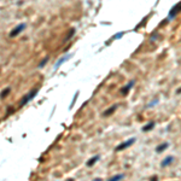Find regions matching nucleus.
<instances>
[{
	"label": "nucleus",
	"instance_id": "nucleus-12",
	"mask_svg": "<svg viewBox=\"0 0 181 181\" xmlns=\"http://www.w3.org/2000/svg\"><path fill=\"white\" fill-rule=\"evenodd\" d=\"M11 92V88L10 87H8V88H5L4 91H3V92L2 93H0V98H2V99H4V98H6L8 96H9V93Z\"/></svg>",
	"mask_w": 181,
	"mask_h": 181
},
{
	"label": "nucleus",
	"instance_id": "nucleus-13",
	"mask_svg": "<svg viewBox=\"0 0 181 181\" xmlns=\"http://www.w3.org/2000/svg\"><path fill=\"white\" fill-rule=\"evenodd\" d=\"M122 179H123V175L122 174H117V175L110 177V181H117V180H122Z\"/></svg>",
	"mask_w": 181,
	"mask_h": 181
},
{
	"label": "nucleus",
	"instance_id": "nucleus-14",
	"mask_svg": "<svg viewBox=\"0 0 181 181\" xmlns=\"http://www.w3.org/2000/svg\"><path fill=\"white\" fill-rule=\"evenodd\" d=\"M47 62H48V57H46V58H45L42 62H40V64H39V68H40V69H41V68H44V66H45V64H46Z\"/></svg>",
	"mask_w": 181,
	"mask_h": 181
},
{
	"label": "nucleus",
	"instance_id": "nucleus-11",
	"mask_svg": "<svg viewBox=\"0 0 181 181\" xmlns=\"http://www.w3.org/2000/svg\"><path fill=\"white\" fill-rule=\"evenodd\" d=\"M169 147V144L168 143H163V144H161V145H158L157 147H156V151L158 152V153H161V152H163L164 150H167Z\"/></svg>",
	"mask_w": 181,
	"mask_h": 181
},
{
	"label": "nucleus",
	"instance_id": "nucleus-5",
	"mask_svg": "<svg viewBox=\"0 0 181 181\" xmlns=\"http://www.w3.org/2000/svg\"><path fill=\"white\" fill-rule=\"evenodd\" d=\"M134 83H135V80H132V81H130L128 84H126V86H124V87L121 89V94H122V96H127V94H128V92H129V91L133 88Z\"/></svg>",
	"mask_w": 181,
	"mask_h": 181
},
{
	"label": "nucleus",
	"instance_id": "nucleus-4",
	"mask_svg": "<svg viewBox=\"0 0 181 181\" xmlns=\"http://www.w3.org/2000/svg\"><path fill=\"white\" fill-rule=\"evenodd\" d=\"M26 29V23H21V24H18L16 28H14L11 32H10V38H15V36H17L21 32H23Z\"/></svg>",
	"mask_w": 181,
	"mask_h": 181
},
{
	"label": "nucleus",
	"instance_id": "nucleus-15",
	"mask_svg": "<svg viewBox=\"0 0 181 181\" xmlns=\"http://www.w3.org/2000/svg\"><path fill=\"white\" fill-rule=\"evenodd\" d=\"M77 96H78V92H76V93H75V96H74V99H72V103L70 104L69 109H72V106H74V104H75V102H76V98H77Z\"/></svg>",
	"mask_w": 181,
	"mask_h": 181
},
{
	"label": "nucleus",
	"instance_id": "nucleus-1",
	"mask_svg": "<svg viewBox=\"0 0 181 181\" xmlns=\"http://www.w3.org/2000/svg\"><path fill=\"white\" fill-rule=\"evenodd\" d=\"M38 92H39V88H35V89H33V91H30V92L27 94V96H24L23 98H22V100H21V103H20V106L22 108V106H24V105H27L32 99H34L35 97H36V94H38Z\"/></svg>",
	"mask_w": 181,
	"mask_h": 181
},
{
	"label": "nucleus",
	"instance_id": "nucleus-16",
	"mask_svg": "<svg viewBox=\"0 0 181 181\" xmlns=\"http://www.w3.org/2000/svg\"><path fill=\"white\" fill-rule=\"evenodd\" d=\"M156 104H158V99L152 100V102H151V104H149V105H147V108H152V106H155Z\"/></svg>",
	"mask_w": 181,
	"mask_h": 181
},
{
	"label": "nucleus",
	"instance_id": "nucleus-10",
	"mask_svg": "<svg viewBox=\"0 0 181 181\" xmlns=\"http://www.w3.org/2000/svg\"><path fill=\"white\" fill-rule=\"evenodd\" d=\"M155 126H156V123H155V122H150V123L145 124V126L141 128V130H143L144 133H146V132H150L151 129H153V128H155Z\"/></svg>",
	"mask_w": 181,
	"mask_h": 181
},
{
	"label": "nucleus",
	"instance_id": "nucleus-8",
	"mask_svg": "<svg viewBox=\"0 0 181 181\" xmlns=\"http://www.w3.org/2000/svg\"><path fill=\"white\" fill-rule=\"evenodd\" d=\"M117 104L116 105H112L111 108H109V109H106L104 112H103V117H108V116H110V115H112L115 111H116V109H117Z\"/></svg>",
	"mask_w": 181,
	"mask_h": 181
},
{
	"label": "nucleus",
	"instance_id": "nucleus-19",
	"mask_svg": "<svg viewBox=\"0 0 181 181\" xmlns=\"http://www.w3.org/2000/svg\"><path fill=\"white\" fill-rule=\"evenodd\" d=\"M151 180H158V177H157V176H153V177H151Z\"/></svg>",
	"mask_w": 181,
	"mask_h": 181
},
{
	"label": "nucleus",
	"instance_id": "nucleus-17",
	"mask_svg": "<svg viewBox=\"0 0 181 181\" xmlns=\"http://www.w3.org/2000/svg\"><path fill=\"white\" fill-rule=\"evenodd\" d=\"M74 34H75V29H71V30H70V33H69V35L66 36V40H69L70 38H72V35H74Z\"/></svg>",
	"mask_w": 181,
	"mask_h": 181
},
{
	"label": "nucleus",
	"instance_id": "nucleus-6",
	"mask_svg": "<svg viewBox=\"0 0 181 181\" xmlns=\"http://www.w3.org/2000/svg\"><path fill=\"white\" fill-rule=\"evenodd\" d=\"M174 159H175V157H174V156H168L167 158H164V159H163V162L161 163V167H162V168L168 167L169 164H171V163L174 162Z\"/></svg>",
	"mask_w": 181,
	"mask_h": 181
},
{
	"label": "nucleus",
	"instance_id": "nucleus-3",
	"mask_svg": "<svg viewBox=\"0 0 181 181\" xmlns=\"http://www.w3.org/2000/svg\"><path fill=\"white\" fill-rule=\"evenodd\" d=\"M179 11H180V3H177L176 5H174V6L171 8V10L169 11V15H168V20H167V21L174 20V18L176 17V15L179 14Z\"/></svg>",
	"mask_w": 181,
	"mask_h": 181
},
{
	"label": "nucleus",
	"instance_id": "nucleus-2",
	"mask_svg": "<svg viewBox=\"0 0 181 181\" xmlns=\"http://www.w3.org/2000/svg\"><path fill=\"white\" fill-rule=\"evenodd\" d=\"M135 138H130V139H128L127 141H124V143H122V144H120L118 146H116V149H115V151L116 152H118V151H122V150H124V149H127V147H130L134 143H135Z\"/></svg>",
	"mask_w": 181,
	"mask_h": 181
},
{
	"label": "nucleus",
	"instance_id": "nucleus-9",
	"mask_svg": "<svg viewBox=\"0 0 181 181\" xmlns=\"http://www.w3.org/2000/svg\"><path fill=\"white\" fill-rule=\"evenodd\" d=\"M99 159H100V156H99V155H96V156H93L92 158H89L86 164H87V167H93Z\"/></svg>",
	"mask_w": 181,
	"mask_h": 181
},
{
	"label": "nucleus",
	"instance_id": "nucleus-7",
	"mask_svg": "<svg viewBox=\"0 0 181 181\" xmlns=\"http://www.w3.org/2000/svg\"><path fill=\"white\" fill-rule=\"evenodd\" d=\"M71 57H72V54L70 53V54H68V56H64V57H62L60 59H58V60H57V63H56V65H54V69L57 70V69H58V68H59V66H60V65H62V64H63L65 60H68V59H69V58H71Z\"/></svg>",
	"mask_w": 181,
	"mask_h": 181
},
{
	"label": "nucleus",
	"instance_id": "nucleus-18",
	"mask_svg": "<svg viewBox=\"0 0 181 181\" xmlns=\"http://www.w3.org/2000/svg\"><path fill=\"white\" fill-rule=\"evenodd\" d=\"M123 34H124V32H121V33H117L115 36H114V39H120V38H122L123 36Z\"/></svg>",
	"mask_w": 181,
	"mask_h": 181
}]
</instances>
